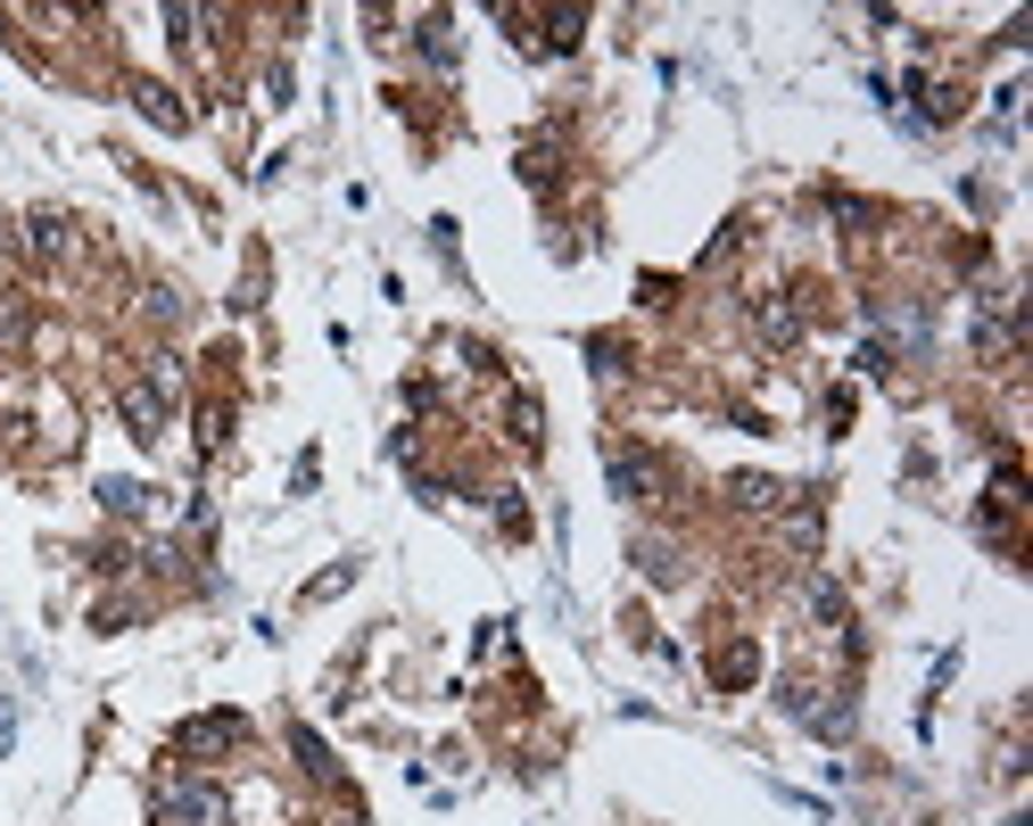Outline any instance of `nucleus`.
<instances>
[{
    "mask_svg": "<svg viewBox=\"0 0 1033 826\" xmlns=\"http://www.w3.org/2000/svg\"><path fill=\"white\" fill-rule=\"evenodd\" d=\"M240 735H248L240 711H199V719H183V728H174V752H232Z\"/></svg>",
    "mask_w": 1033,
    "mask_h": 826,
    "instance_id": "nucleus-2",
    "label": "nucleus"
},
{
    "mask_svg": "<svg viewBox=\"0 0 1033 826\" xmlns=\"http://www.w3.org/2000/svg\"><path fill=\"white\" fill-rule=\"evenodd\" d=\"M125 422H132V438H157L166 430V389L157 380H125Z\"/></svg>",
    "mask_w": 1033,
    "mask_h": 826,
    "instance_id": "nucleus-3",
    "label": "nucleus"
},
{
    "mask_svg": "<svg viewBox=\"0 0 1033 826\" xmlns=\"http://www.w3.org/2000/svg\"><path fill=\"white\" fill-rule=\"evenodd\" d=\"M752 322H761V339H777V347H786V339L802 331V315H794V306H777V298L761 306V315H752Z\"/></svg>",
    "mask_w": 1033,
    "mask_h": 826,
    "instance_id": "nucleus-7",
    "label": "nucleus"
},
{
    "mask_svg": "<svg viewBox=\"0 0 1033 826\" xmlns=\"http://www.w3.org/2000/svg\"><path fill=\"white\" fill-rule=\"evenodd\" d=\"M513 438H521V447H538V397H513Z\"/></svg>",
    "mask_w": 1033,
    "mask_h": 826,
    "instance_id": "nucleus-9",
    "label": "nucleus"
},
{
    "mask_svg": "<svg viewBox=\"0 0 1033 826\" xmlns=\"http://www.w3.org/2000/svg\"><path fill=\"white\" fill-rule=\"evenodd\" d=\"M637 563H645V579H678V563H670V545H637Z\"/></svg>",
    "mask_w": 1033,
    "mask_h": 826,
    "instance_id": "nucleus-13",
    "label": "nucleus"
},
{
    "mask_svg": "<svg viewBox=\"0 0 1033 826\" xmlns=\"http://www.w3.org/2000/svg\"><path fill=\"white\" fill-rule=\"evenodd\" d=\"M290 744H298V760H306V769H315V777H331V752H322V735H306V728H298V735H290Z\"/></svg>",
    "mask_w": 1033,
    "mask_h": 826,
    "instance_id": "nucleus-12",
    "label": "nucleus"
},
{
    "mask_svg": "<svg viewBox=\"0 0 1033 826\" xmlns=\"http://www.w3.org/2000/svg\"><path fill=\"white\" fill-rule=\"evenodd\" d=\"M612 488L620 496H654V463H645V455H612Z\"/></svg>",
    "mask_w": 1033,
    "mask_h": 826,
    "instance_id": "nucleus-4",
    "label": "nucleus"
},
{
    "mask_svg": "<svg viewBox=\"0 0 1033 826\" xmlns=\"http://www.w3.org/2000/svg\"><path fill=\"white\" fill-rule=\"evenodd\" d=\"M99 505H108L116 521H132V512H141V480H99Z\"/></svg>",
    "mask_w": 1033,
    "mask_h": 826,
    "instance_id": "nucleus-6",
    "label": "nucleus"
},
{
    "mask_svg": "<svg viewBox=\"0 0 1033 826\" xmlns=\"http://www.w3.org/2000/svg\"><path fill=\"white\" fill-rule=\"evenodd\" d=\"M157 810H166L174 826H232V802H224V786H199V777L166 786V793H157Z\"/></svg>",
    "mask_w": 1033,
    "mask_h": 826,
    "instance_id": "nucleus-1",
    "label": "nucleus"
},
{
    "mask_svg": "<svg viewBox=\"0 0 1033 826\" xmlns=\"http://www.w3.org/2000/svg\"><path fill=\"white\" fill-rule=\"evenodd\" d=\"M736 505H752V512H777V480H752V471H744V480H736Z\"/></svg>",
    "mask_w": 1033,
    "mask_h": 826,
    "instance_id": "nucleus-8",
    "label": "nucleus"
},
{
    "mask_svg": "<svg viewBox=\"0 0 1033 826\" xmlns=\"http://www.w3.org/2000/svg\"><path fill=\"white\" fill-rule=\"evenodd\" d=\"M348 579H356V563H339V570H322V579H315V587H306V603H322V595H339V587H348Z\"/></svg>",
    "mask_w": 1033,
    "mask_h": 826,
    "instance_id": "nucleus-14",
    "label": "nucleus"
},
{
    "mask_svg": "<svg viewBox=\"0 0 1033 826\" xmlns=\"http://www.w3.org/2000/svg\"><path fill=\"white\" fill-rule=\"evenodd\" d=\"M25 248H34V257H67V224H58V215H34V224H25Z\"/></svg>",
    "mask_w": 1033,
    "mask_h": 826,
    "instance_id": "nucleus-5",
    "label": "nucleus"
},
{
    "mask_svg": "<svg viewBox=\"0 0 1033 826\" xmlns=\"http://www.w3.org/2000/svg\"><path fill=\"white\" fill-rule=\"evenodd\" d=\"M339 826H364V818H339Z\"/></svg>",
    "mask_w": 1033,
    "mask_h": 826,
    "instance_id": "nucleus-15",
    "label": "nucleus"
},
{
    "mask_svg": "<svg viewBox=\"0 0 1033 826\" xmlns=\"http://www.w3.org/2000/svg\"><path fill=\"white\" fill-rule=\"evenodd\" d=\"M752 677V645H728V653H719V686H744Z\"/></svg>",
    "mask_w": 1033,
    "mask_h": 826,
    "instance_id": "nucleus-10",
    "label": "nucleus"
},
{
    "mask_svg": "<svg viewBox=\"0 0 1033 826\" xmlns=\"http://www.w3.org/2000/svg\"><path fill=\"white\" fill-rule=\"evenodd\" d=\"M141 116H150V125H183V108H174V92H157V83H150V92H141Z\"/></svg>",
    "mask_w": 1033,
    "mask_h": 826,
    "instance_id": "nucleus-11",
    "label": "nucleus"
}]
</instances>
